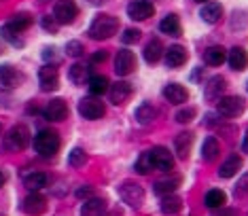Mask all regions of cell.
I'll return each mask as SVG.
<instances>
[{"label": "cell", "instance_id": "cell-1", "mask_svg": "<svg viewBox=\"0 0 248 216\" xmlns=\"http://www.w3.org/2000/svg\"><path fill=\"white\" fill-rule=\"evenodd\" d=\"M119 30V19H117L115 15H98L95 19L92 21V26H89L87 34L95 41H106V38H110L112 34Z\"/></svg>", "mask_w": 248, "mask_h": 216}, {"label": "cell", "instance_id": "cell-2", "mask_svg": "<svg viewBox=\"0 0 248 216\" xmlns=\"http://www.w3.org/2000/svg\"><path fill=\"white\" fill-rule=\"evenodd\" d=\"M60 149V136L51 129H43L34 136V151L41 157H53Z\"/></svg>", "mask_w": 248, "mask_h": 216}, {"label": "cell", "instance_id": "cell-3", "mask_svg": "<svg viewBox=\"0 0 248 216\" xmlns=\"http://www.w3.org/2000/svg\"><path fill=\"white\" fill-rule=\"evenodd\" d=\"M119 197L123 200V203H127L129 208H140L142 206V200H144V186L136 183V180H125V183L119 185Z\"/></svg>", "mask_w": 248, "mask_h": 216}, {"label": "cell", "instance_id": "cell-4", "mask_svg": "<svg viewBox=\"0 0 248 216\" xmlns=\"http://www.w3.org/2000/svg\"><path fill=\"white\" fill-rule=\"evenodd\" d=\"M30 142V132L26 125H15L9 129V134L4 136V149L7 151H24Z\"/></svg>", "mask_w": 248, "mask_h": 216}, {"label": "cell", "instance_id": "cell-5", "mask_svg": "<svg viewBox=\"0 0 248 216\" xmlns=\"http://www.w3.org/2000/svg\"><path fill=\"white\" fill-rule=\"evenodd\" d=\"M244 108H246V102H244V98H240V95H227V98L218 100V104H217L218 115L225 119L240 117L242 112H244Z\"/></svg>", "mask_w": 248, "mask_h": 216}, {"label": "cell", "instance_id": "cell-6", "mask_svg": "<svg viewBox=\"0 0 248 216\" xmlns=\"http://www.w3.org/2000/svg\"><path fill=\"white\" fill-rule=\"evenodd\" d=\"M106 112L104 104L98 100V95H89V98H83L78 102V115L87 121H95V119H102Z\"/></svg>", "mask_w": 248, "mask_h": 216}, {"label": "cell", "instance_id": "cell-7", "mask_svg": "<svg viewBox=\"0 0 248 216\" xmlns=\"http://www.w3.org/2000/svg\"><path fill=\"white\" fill-rule=\"evenodd\" d=\"M78 13L75 0H58L53 7V17L58 19V24H72L75 21V17Z\"/></svg>", "mask_w": 248, "mask_h": 216}, {"label": "cell", "instance_id": "cell-8", "mask_svg": "<svg viewBox=\"0 0 248 216\" xmlns=\"http://www.w3.org/2000/svg\"><path fill=\"white\" fill-rule=\"evenodd\" d=\"M151 155V163H153V170H159V172H170L174 168V157L172 153L163 146H155V149L149 151Z\"/></svg>", "mask_w": 248, "mask_h": 216}, {"label": "cell", "instance_id": "cell-9", "mask_svg": "<svg viewBox=\"0 0 248 216\" xmlns=\"http://www.w3.org/2000/svg\"><path fill=\"white\" fill-rule=\"evenodd\" d=\"M38 83H41L43 92H55L60 85V75L55 64H45L41 70H38Z\"/></svg>", "mask_w": 248, "mask_h": 216}, {"label": "cell", "instance_id": "cell-10", "mask_svg": "<svg viewBox=\"0 0 248 216\" xmlns=\"http://www.w3.org/2000/svg\"><path fill=\"white\" fill-rule=\"evenodd\" d=\"M127 15L132 17L134 21H144L155 15V7L151 0H132L127 7Z\"/></svg>", "mask_w": 248, "mask_h": 216}, {"label": "cell", "instance_id": "cell-11", "mask_svg": "<svg viewBox=\"0 0 248 216\" xmlns=\"http://www.w3.org/2000/svg\"><path fill=\"white\" fill-rule=\"evenodd\" d=\"M134 70H136V55L129 49L119 51L115 58V72L119 77H127V75H132Z\"/></svg>", "mask_w": 248, "mask_h": 216}, {"label": "cell", "instance_id": "cell-12", "mask_svg": "<svg viewBox=\"0 0 248 216\" xmlns=\"http://www.w3.org/2000/svg\"><path fill=\"white\" fill-rule=\"evenodd\" d=\"M21 77L13 66H0V93L2 92H11L21 83Z\"/></svg>", "mask_w": 248, "mask_h": 216}, {"label": "cell", "instance_id": "cell-13", "mask_svg": "<svg viewBox=\"0 0 248 216\" xmlns=\"http://www.w3.org/2000/svg\"><path fill=\"white\" fill-rule=\"evenodd\" d=\"M43 117L49 119V121H64L68 117V106H66L64 100H51L43 108Z\"/></svg>", "mask_w": 248, "mask_h": 216}, {"label": "cell", "instance_id": "cell-14", "mask_svg": "<svg viewBox=\"0 0 248 216\" xmlns=\"http://www.w3.org/2000/svg\"><path fill=\"white\" fill-rule=\"evenodd\" d=\"M21 210L28 212V214H43L45 210H47V200H45L38 191H32L30 195L24 200V206H21Z\"/></svg>", "mask_w": 248, "mask_h": 216}, {"label": "cell", "instance_id": "cell-15", "mask_svg": "<svg viewBox=\"0 0 248 216\" xmlns=\"http://www.w3.org/2000/svg\"><path fill=\"white\" fill-rule=\"evenodd\" d=\"M163 95H166V100L170 102V104H185V102L189 100V92L183 87V85H178V83L166 85Z\"/></svg>", "mask_w": 248, "mask_h": 216}, {"label": "cell", "instance_id": "cell-16", "mask_svg": "<svg viewBox=\"0 0 248 216\" xmlns=\"http://www.w3.org/2000/svg\"><path fill=\"white\" fill-rule=\"evenodd\" d=\"M163 60H166V64L170 68H178L187 62V51H185V47H180V45H174V47L166 51Z\"/></svg>", "mask_w": 248, "mask_h": 216}, {"label": "cell", "instance_id": "cell-17", "mask_svg": "<svg viewBox=\"0 0 248 216\" xmlns=\"http://www.w3.org/2000/svg\"><path fill=\"white\" fill-rule=\"evenodd\" d=\"M129 95H132V87H129V83L125 81H119V83H112V89H110V102L112 104H123Z\"/></svg>", "mask_w": 248, "mask_h": 216}, {"label": "cell", "instance_id": "cell-18", "mask_svg": "<svg viewBox=\"0 0 248 216\" xmlns=\"http://www.w3.org/2000/svg\"><path fill=\"white\" fill-rule=\"evenodd\" d=\"M106 212V201L102 197H87V201L81 206V214L85 216H95V214H104Z\"/></svg>", "mask_w": 248, "mask_h": 216}, {"label": "cell", "instance_id": "cell-19", "mask_svg": "<svg viewBox=\"0 0 248 216\" xmlns=\"http://www.w3.org/2000/svg\"><path fill=\"white\" fill-rule=\"evenodd\" d=\"M47 183H49V176L43 172H30L28 176H24V185L28 191H41L47 186Z\"/></svg>", "mask_w": 248, "mask_h": 216}, {"label": "cell", "instance_id": "cell-20", "mask_svg": "<svg viewBox=\"0 0 248 216\" xmlns=\"http://www.w3.org/2000/svg\"><path fill=\"white\" fill-rule=\"evenodd\" d=\"M200 15L206 24H218L223 17V7L218 2H208V4H204V9H202Z\"/></svg>", "mask_w": 248, "mask_h": 216}, {"label": "cell", "instance_id": "cell-21", "mask_svg": "<svg viewBox=\"0 0 248 216\" xmlns=\"http://www.w3.org/2000/svg\"><path fill=\"white\" fill-rule=\"evenodd\" d=\"M218 155H221V144L214 136H208L202 144V157H204V161H214Z\"/></svg>", "mask_w": 248, "mask_h": 216}, {"label": "cell", "instance_id": "cell-22", "mask_svg": "<svg viewBox=\"0 0 248 216\" xmlns=\"http://www.w3.org/2000/svg\"><path fill=\"white\" fill-rule=\"evenodd\" d=\"M191 144H193V134H191V132H183V134L176 136V140H174V146H176V153H178L180 159H187L189 157Z\"/></svg>", "mask_w": 248, "mask_h": 216}, {"label": "cell", "instance_id": "cell-23", "mask_svg": "<svg viewBox=\"0 0 248 216\" xmlns=\"http://www.w3.org/2000/svg\"><path fill=\"white\" fill-rule=\"evenodd\" d=\"M242 170V157L240 155H231L227 161L221 166V170H218V176L221 178H231V176H235Z\"/></svg>", "mask_w": 248, "mask_h": 216}, {"label": "cell", "instance_id": "cell-24", "mask_svg": "<svg viewBox=\"0 0 248 216\" xmlns=\"http://www.w3.org/2000/svg\"><path fill=\"white\" fill-rule=\"evenodd\" d=\"M89 77H92V72H89V66L87 64H75L68 70V78L75 85H85L89 81Z\"/></svg>", "mask_w": 248, "mask_h": 216}, {"label": "cell", "instance_id": "cell-25", "mask_svg": "<svg viewBox=\"0 0 248 216\" xmlns=\"http://www.w3.org/2000/svg\"><path fill=\"white\" fill-rule=\"evenodd\" d=\"M229 66L233 68V70H244L248 66V53L242 47H233L229 51Z\"/></svg>", "mask_w": 248, "mask_h": 216}, {"label": "cell", "instance_id": "cell-26", "mask_svg": "<svg viewBox=\"0 0 248 216\" xmlns=\"http://www.w3.org/2000/svg\"><path fill=\"white\" fill-rule=\"evenodd\" d=\"M204 203H206V208H210V210H218L227 203V195H225L221 189H210L204 197Z\"/></svg>", "mask_w": 248, "mask_h": 216}, {"label": "cell", "instance_id": "cell-27", "mask_svg": "<svg viewBox=\"0 0 248 216\" xmlns=\"http://www.w3.org/2000/svg\"><path fill=\"white\" fill-rule=\"evenodd\" d=\"M159 30L163 34H168V36H178L180 34V21H178V17L170 13V15H166L161 19V24H159Z\"/></svg>", "mask_w": 248, "mask_h": 216}, {"label": "cell", "instance_id": "cell-28", "mask_svg": "<svg viewBox=\"0 0 248 216\" xmlns=\"http://www.w3.org/2000/svg\"><path fill=\"white\" fill-rule=\"evenodd\" d=\"M225 58H227V53H225V49L223 47H208L206 51H204V62L208 66H221L223 62H225Z\"/></svg>", "mask_w": 248, "mask_h": 216}, {"label": "cell", "instance_id": "cell-29", "mask_svg": "<svg viewBox=\"0 0 248 216\" xmlns=\"http://www.w3.org/2000/svg\"><path fill=\"white\" fill-rule=\"evenodd\" d=\"M7 26L11 28V30H15V32H24L26 28H30L32 26V15L30 13H17V15H13L11 19L7 21Z\"/></svg>", "mask_w": 248, "mask_h": 216}, {"label": "cell", "instance_id": "cell-30", "mask_svg": "<svg viewBox=\"0 0 248 216\" xmlns=\"http://www.w3.org/2000/svg\"><path fill=\"white\" fill-rule=\"evenodd\" d=\"M180 185V178H166V180H157V183L153 185V191L157 193L159 197L163 195H170V193H174L178 189Z\"/></svg>", "mask_w": 248, "mask_h": 216}, {"label": "cell", "instance_id": "cell-31", "mask_svg": "<svg viewBox=\"0 0 248 216\" xmlns=\"http://www.w3.org/2000/svg\"><path fill=\"white\" fill-rule=\"evenodd\" d=\"M163 58V45L159 41H151L146 45L144 49V62H149V64H157Z\"/></svg>", "mask_w": 248, "mask_h": 216}, {"label": "cell", "instance_id": "cell-32", "mask_svg": "<svg viewBox=\"0 0 248 216\" xmlns=\"http://www.w3.org/2000/svg\"><path fill=\"white\" fill-rule=\"evenodd\" d=\"M183 210V201H180V197H176L174 193H170V195H163L161 200V212L163 214H176Z\"/></svg>", "mask_w": 248, "mask_h": 216}, {"label": "cell", "instance_id": "cell-33", "mask_svg": "<svg viewBox=\"0 0 248 216\" xmlns=\"http://www.w3.org/2000/svg\"><path fill=\"white\" fill-rule=\"evenodd\" d=\"M89 93L92 95H102L108 92V78L106 77H89Z\"/></svg>", "mask_w": 248, "mask_h": 216}, {"label": "cell", "instance_id": "cell-34", "mask_svg": "<svg viewBox=\"0 0 248 216\" xmlns=\"http://www.w3.org/2000/svg\"><path fill=\"white\" fill-rule=\"evenodd\" d=\"M157 117V110L151 104H142V106H138L136 108V119H138V123L140 125H149V123H153V119Z\"/></svg>", "mask_w": 248, "mask_h": 216}, {"label": "cell", "instance_id": "cell-35", "mask_svg": "<svg viewBox=\"0 0 248 216\" xmlns=\"http://www.w3.org/2000/svg\"><path fill=\"white\" fill-rule=\"evenodd\" d=\"M223 89H225V78H223V77L210 78V83L206 85V98H208V100L217 98V95H221Z\"/></svg>", "mask_w": 248, "mask_h": 216}, {"label": "cell", "instance_id": "cell-36", "mask_svg": "<svg viewBox=\"0 0 248 216\" xmlns=\"http://www.w3.org/2000/svg\"><path fill=\"white\" fill-rule=\"evenodd\" d=\"M0 34H2V38L4 41H9L11 45H15V47H21L24 45V41L19 38V32H15V30H11V28L4 24L2 28H0Z\"/></svg>", "mask_w": 248, "mask_h": 216}, {"label": "cell", "instance_id": "cell-37", "mask_svg": "<svg viewBox=\"0 0 248 216\" xmlns=\"http://www.w3.org/2000/svg\"><path fill=\"white\" fill-rule=\"evenodd\" d=\"M68 163H70L72 168H81V166H85V163H87V153L83 151V149H72L70 157H68Z\"/></svg>", "mask_w": 248, "mask_h": 216}, {"label": "cell", "instance_id": "cell-38", "mask_svg": "<svg viewBox=\"0 0 248 216\" xmlns=\"http://www.w3.org/2000/svg\"><path fill=\"white\" fill-rule=\"evenodd\" d=\"M136 172L138 174H149V172H153V163H151V155L149 153H142V155L138 157V161H136Z\"/></svg>", "mask_w": 248, "mask_h": 216}, {"label": "cell", "instance_id": "cell-39", "mask_svg": "<svg viewBox=\"0 0 248 216\" xmlns=\"http://www.w3.org/2000/svg\"><path fill=\"white\" fill-rule=\"evenodd\" d=\"M121 41L125 45H136L140 41V30H136V28H127V30L123 32Z\"/></svg>", "mask_w": 248, "mask_h": 216}, {"label": "cell", "instance_id": "cell-40", "mask_svg": "<svg viewBox=\"0 0 248 216\" xmlns=\"http://www.w3.org/2000/svg\"><path fill=\"white\" fill-rule=\"evenodd\" d=\"M66 53H68L70 58H81L83 55V43H78V41L66 43Z\"/></svg>", "mask_w": 248, "mask_h": 216}, {"label": "cell", "instance_id": "cell-41", "mask_svg": "<svg viewBox=\"0 0 248 216\" xmlns=\"http://www.w3.org/2000/svg\"><path fill=\"white\" fill-rule=\"evenodd\" d=\"M195 119V108H180L176 112V121L178 123H189Z\"/></svg>", "mask_w": 248, "mask_h": 216}, {"label": "cell", "instance_id": "cell-42", "mask_svg": "<svg viewBox=\"0 0 248 216\" xmlns=\"http://www.w3.org/2000/svg\"><path fill=\"white\" fill-rule=\"evenodd\" d=\"M93 186H89V185H85V186H81V189H77V193L75 195L78 197V200H87V197H92L93 195Z\"/></svg>", "mask_w": 248, "mask_h": 216}, {"label": "cell", "instance_id": "cell-43", "mask_svg": "<svg viewBox=\"0 0 248 216\" xmlns=\"http://www.w3.org/2000/svg\"><path fill=\"white\" fill-rule=\"evenodd\" d=\"M43 28L45 30H49V32H55L58 30V19H55V17H43Z\"/></svg>", "mask_w": 248, "mask_h": 216}, {"label": "cell", "instance_id": "cell-44", "mask_svg": "<svg viewBox=\"0 0 248 216\" xmlns=\"http://www.w3.org/2000/svg\"><path fill=\"white\" fill-rule=\"evenodd\" d=\"M106 60V53H104V51H100V53H93L92 55V62H93V64H100V62H104Z\"/></svg>", "mask_w": 248, "mask_h": 216}, {"label": "cell", "instance_id": "cell-45", "mask_svg": "<svg viewBox=\"0 0 248 216\" xmlns=\"http://www.w3.org/2000/svg\"><path fill=\"white\" fill-rule=\"evenodd\" d=\"M242 149L248 153V132H246V136H244V142H242Z\"/></svg>", "mask_w": 248, "mask_h": 216}, {"label": "cell", "instance_id": "cell-46", "mask_svg": "<svg viewBox=\"0 0 248 216\" xmlns=\"http://www.w3.org/2000/svg\"><path fill=\"white\" fill-rule=\"evenodd\" d=\"M4 183H7V176H4V172H0V186H4Z\"/></svg>", "mask_w": 248, "mask_h": 216}, {"label": "cell", "instance_id": "cell-47", "mask_svg": "<svg viewBox=\"0 0 248 216\" xmlns=\"http://www.w3.org/2000/svg\"><path fill=\"white\" fill-rule=\"evenodd\" d=\"M87 2L89 4H98V7H100V4H104V0H87Z\"/></svg>", "mask_w": 248, "mask_h": 216}, {"label": "cell", "instance_id": "cell-48", "mask_svg": "<svg viewBox=\"0 0 248 216\" xmlns=\"http://www.w3.org/2000/svg\"><path fill=\"white\" fill-rule=\"evenodd\" d=\"M0 136H2V125H0Z\"/></svg>", "mask_w": 248, "mask_h": 216}, {"label": "cell", "instance_id": "cell-49", "mask_svg": "<svg viewBox=\"0 0 248 216\" xmlns=\"http://www.w3.org/2000/svg\"><path fill=\"white\" fill-rule=\"evenodd\" d=\"M197 2H206V0H197Z\"/></svg>", "mask_w": 248, "mask_h": 216}, {"label": "cell", "instance_id": "cell-50", "mask_svg": "<svg viewBox=\"0 0 248 216\" xmlns=\"http://www.w3.org/2000/svg\"><path fill=\"white\" fill-rule=\"evenodd\" d=\"M246 87H248V85H246Z\"/></svg>", "mask_w": 248, "mask_h": 216}]
</instances>
